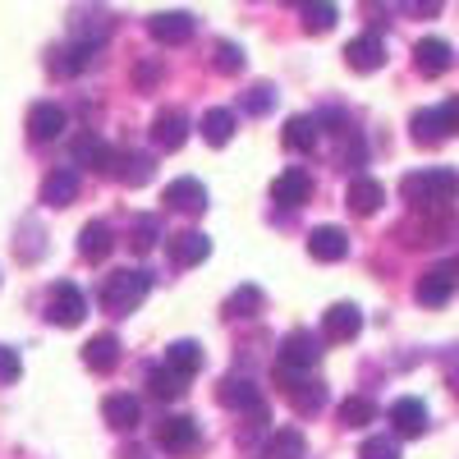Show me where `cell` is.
Segmentation results:
<instances>
[{
    "instance_id": "74e56055",
    "label": "cell",
    "mask_w": 459,
    "mask_h": 459,
    "mask_svg": "<svg viewBox=\"0 0 459 459\" xmlns=\"http://www.w3.org/2000/svg\"><path fill=\"white\" fill-rule=\"evenodd\" d=\"M212 65H216V74H239V69L248 65V56H244V47H235V42H221Z\"/></svg>"
},
{
    "instance_id": "5bb4252c",
    "label": "cell",
    "mask_w": 459,
    "mask_h": 459,
    "mask_svg": "<svg viewBox=\"0 0 459 459\" xmlns=\"http://www.w3.org/2000/svg\"><path fill=\"white\" fill-rule=\"evenodd\" d=\"M166 253H170L175 266H198V262L212 257V239L203 235V230H179V235L166 239Z\"/></svg>"
},
{
    "instance_id": "ac0fdd59",
    "label": "cell",
    "mask_w": 459,
    "mask_h": 459,
    "mask_svg": "<svg viewBox=\"0 0 459 459\" xmlns=\"http://www.w3.org/2000/svg\"><path fill=\"white\" fill-rule=\"evenodd\" d=\"M413 65H418V74H428V79H441V74L455 65V51H450V42H441V37H423V42L413 47Z\"/></svg>"
},
{
    "instance_id": "83f0119b",
    "label": "cell",
    "mask_w": 459,
    "mask_h": 459,
    "mask_svg": "<svg viewBox=\"0 0 459 459\" xmlns=\"http://www.w3.org/2000/svg\"><path fill=\"white\" fill-rule=\"evenodd\" d=\"M83 363H88L92 372H115V368H120V340H115L110 331L92 335V340L83 344Z\"/></svg>"
},
{
    "instance_id": "ab89813d",
    "label": "cell",
    "mask_w": 459,
    "mask_h": 459,
    "mask_svg": "<svg viewBox=\"0 0 459 459\" xmlns=\"http://www.w3.org/2000/svg\"><path fill=\"white\" fill-rule=\"evenodd\" d=\"M129 239H134L138 253H147L152 244L161 239V230H157V221H152V216H143V221H134V235H129Z\"/></svg>"
},
{
    "instance_id": "7402d4cb",
    "label": "cell",
    "mask_w": 459,
    "mask_h": 459,
    "mask_svg": "<svg viewBox=\"0 0 459 459\" xmlns=\"http://www.w3.org/2000/svg\"><path fill=\"white\" fill-rule=\"evenodd\" d=\"M97 42H79V47H60V51H51V74H60V79H74V74H83L92 60H97Z\"/></svg>"
},
{
    "instance_id": "e575fe53",
    "label": "cell",
    "mask_w": 459,
    "mask_h": 459,
    "mask_svg": "<svg viewBox=\"0 0 459 459\" xmlns=\"http://www.w3.org/2000/svg\"><path fill=\"white\" fill-rule=\"evenodd\" d=\"M340 423L344 428H368V423H377V404L368 400V395H350L340 404Z\"/></svg>"
},
{
    "instance_id": "f6af8a7d",
    "label": "cell",
    "mask_w": 459,
    "mask_h": 459,
    "mask_svg": "<svg viewBox=\"0 0 459 459\" xmlns=\"http://www.w3.org/2000/svg\"><path fill=\"white\" fill-rule=\"evenodd\" d=\"M129 459H143V455H129Z\"/></svg>"
},
{
    "instance_id": "e0dca14e",
    "label": "cell",
    "mask_w": 459,
    "mask_h": 459,
    "mask_svg": "<svg viewBox=\"0 0 459 459\" xmlns=\"http://www.w3.org/2000/svg\"><path fill=\"white\" fill-rule=\"evenodd\" d=\"M65 110L56 106V101H37L32 110H28V138L32 143H51V138H60L65 134Z\"/></svg>"
},
{
    "instance_id": "7c38bea8",
    "label": "cell",
    "mask_w": 459,
    "mask_h": 459,
    "mask_svg": "<svg viewBox=\"0 0 459 459\" xmlns=\"http://www.w3.org/2000/svg\"><path fill=\"white\" fill-rule=\"evenodd\" d=\"M170 212H184V216H198L207 212V184L194 179V175H184V179H170L166 184V198H161Z\"/></svg>"
},
{
    "instance_id": "9a60e30c",
    "label": "cell",
    "mask_w": 459,
    "mask_h": 459,
    "mask_svg": "<svg viewBox=\"0 0 459 459\" xmlns=\"http://www.w3.org/2000/svg\"><path fill=\"white\" fill-rule=\"evenodd\" d=\"M344 65H350V69H359V74H377L381 65H386V42H381L377 32H363V37H354V42L344 47Z\"/></svg>"
},
{
    "instance_id": "4316f807",
    "label": "cell",
    "mask_w": 459,
    "mask_h": 459,
    "mask_svg": "<svg viewBox=\"0 0 459 459\" xmlns=\"http://www.w3.org/2000/svg\"><path fill=\"white\" fill-rule=\"evenodd\" d=\"M79 170H51L47 179H42V203L47 207H69L74 198H79Z\"/></svg>"
},
{
    "instance_id": "d4e9b609",
    "label": "cell",
    "mask_w": 459,
    "mask_h": 459,
    "mask_svg": "<svg viewBox=\"0 0 459 459\" xmlns=\"http://www.w3.org/2000/svg\"><path fill=\"white\" fill-rule=\"evenodd\" d=\"M74 166H88V170H110V161H115V152H110V143L101 138V134H83V138H74Z\"/></svg>"
},
{
    "instance_id": "836d02e7",
    "label": "cell",
    "mask_w": 459,
    "mask_h": 459,
    "mask_svg": "<svg viewBox=\"0 0 459 459\" xmlns=\"http://www.w3.org/2000/svg\"><path fill=\"white\" fill-rule=\"evenodd\" d=\"M335 19H340V10L331 5V0H308V5H303V32H331L335 28Z\"/></svg>"
},
{
    "instance_id": "d6986e66",
    "label": "cell",
    "mask_w": 459,
    "mask_h": 459,
    "mask_svg": "<svg viewBox=\"0 0 459 459\" xmlns=\"http://www.w3.org/2000/svg\"><path fill=\"white\" fill-rule=\"evenodd\" d=\"M391 428H395V437H423L428 432V404L413 400V395L395 400L391 404Z\"/></svg>"
},
{
    "instance_id": "52a82bcc",
    "label": "cell",
    "mask_w": 459,
    "mask_h": 459,
    "mask_svg": "<svg viewBox=\"0 0 459 459\" xmlns=\"http://www.w3.org/2000/svg\"><path fill=\"white\" fill-rule=\"evenodd\" d=\"M281 368H299V372H308V368H317L322 363V340L313 335V331H290L285 340H281Z\"/></svg>"
},
{
    "instance_id": "d590c367",
    "label": "cell",
    "mask_w": 459,
    "mask_h": 459,
    "mask_svg": "<svg viewBox=\"0 0 459 459\" xmlns=\"http://www.w3.org/2000/svg\"><path fill=\"white\" fill-rule=\"evenodd\" d=\"M253 313H262V290L257 285H239L225 299V317H253Z\"/></svg>"
},
{
    "instance_id": "1f68e13d",
    "label": "cell",
    "mask_w": 459,
    "mask_h": 459,
    "mask_svg": "<svg viewBox=\"0 0 459 459\" xmlns=\"http://www.w3.org/2000/svg\"><path fill=\"white\" fill-rule=\"evenodd\" d=\"M303 455H308V441L299 428H276L266 437V459H303Z\"/></svg>"
},
{
    "instance_id": "44dd1931",
    "label": "cell",
    "mask_w": 459,
    "mask_h": 459,
    "mask_svg": "<svg viewBox=\"0 0 459 459\" xmlns=\"http://www.w3.org/2000/svg\"><path fill=\"white\" fill-rule=\"evenodd\" d=\"M409 129H413V143H418V147H437V143H446V138H450V125H446V115H441V106H428V110H413V120H409Z\"/></svg>"
},
{
    "instance_id": "cb8c5ba5",
    "label": "cell",
    "mask_w": 459,
    "mask_h": 459,
    "mask_svg": "<svg viewBox=\"0 0 459 459\" xmlns=\"http://www.w3.org/2000/svg\"><path fill=\"white\" fill-rule=\"evenodd\" d=\"M106 175H115L125 188H143V184L152 179V157H147V152H120V157L110 161Z\"/></svg>"
},
{
    "instance_id": "4dcf8cb0",
    "label": "cell",
    "mask_w": 459,
    "mask_h": 459,
    "mask_svg": "<svg viewBox=\"0 0 459 459\" xmlns=\"http://www.w3.org/2000/svg\"><path fill=\"white\" fill-rule=\"evenodd\" d=\"M235 129H239V120H235V110H225V106L203 115V143H212V147H225L235 138Z\"/></svg>"
},
{
    "instance_id": "5b68a950",
    "label": "cell",
    "mask_w": 459,
    "mask_h": 459,
    "mask_svg": "<svg viewBox=\"0 0 459 459\" xmlns=\"http://www.w3.org/2000/svg\"><path fill=\"white\" fill-rule=\"evenodd\" d=\"M216 400L225 409H235V413H253V418H266V404H262V391L253 386L248 377H221V386H216Z\"/></svg>"
},
{
    "instance_id": "f35d334b",
    "label": "cell",
    "mask_w": 459,
    "mask_h": 459,
    "mask_svg": "<svg viewBox=\"0 0 459 459\" xmlns=\"http://www.w3.org/2000/svg\"><path fill=\"white\" fill-rule=\"evenodd\" d=\"M359 459H400V441L395 437H368L359 446Z\"/></svg>"
},
{
    "instance_id": "277c9868",
    "label": "cell",
    "mask_w": 459,
    "mask_h": 459,
    "mask_svg": "<svg viewBox=\"0 0 459 459\" xmlns=\"http://www.w3.org/2000/svg\"><path fill=\"white\" fill-rule=\"evenodd\" d=\"M83 317H88L83 290L69 285V281H60V285L51 290V299H47V322H51V326H79Z\"/></svg>"
},
{
    "instance_id": "60d3db41",
    "label": "cell",
    "mask_w": 459,
    "mask_h": 459,
    "mask_svg": "<svg viewBox=\"0 0 459 459\" xmlns=\"http://www.w3.org/2000/svg\"><path fill=\"white\" fill-rule=\"evenodd\" d=\"M23 363H19V350H10V344H0V386H10V381H19Z\"/></svg>"
},
{
    "instance_id": "8d00e7d4",
    "label": "cell",
    "mask_w": 459,
    "mask_h": 459,
    "mask_svg": "<svg viewBox=\"0 0 459 459\" xmlns=\"http://www.w3.org/2000/svg\"><path fill=\"white\" fill-rule=\"evenodd\" d=\"M239 106H244V115H272L276 110V88L272 83H253Z\"/></svg>"
},
{
    "instance_id": "d6a6232c",
    "label": "cell",
    "mask_w": 459,
    "mask_h": 459,
    "mask_svg": "<svg viewBox=\"0 0 459 459\" xmlns=\"http://www.w3.org/2000/svg\"><path fill=\"white\" fill-rule=\"evenodd\" d=\"M166 363L179 368L184 377H194V372H203L207 354H203V344H198V340H175V344H166Z\"/></svg>"
},
{
    "instance_id": "7a4b0ae2",
    "label": "cell",
    "mask_w": 459,
    "mask_h": 459,
    "mask_svg": "<svg viewBox=\"0 0 459 459\" xmlns=\"http://www.w3.org/2000/svg\"><path fill=\"white\" fill-rule=\"evenodd\" d=\"M152 294V276L143 266H125V272H110L106 285H101V308L110 317H129L143 308V299Z\"/></svg>"
},
{
    "instance_id": "6da1fadb",
    "label": "cell",
    "mask_w": 459,
    "mask_h": 459,
    "mask_svg": "<svg viewBox=\"0 0 459 459\" xmlns=\"http://www.w3.org/2000/svg\"><path fill=\"white\" fill-rule=\"evenodd\" d=\"M400 198L409 207H446L459 198V170L450 166H428V170H413L400 179Z\"/></svg>"
},
{
    "instance_id": "8992f818",
    "label": "cell",
    "mask_w": 459,
    "mask_h": 459,
    "mask_svg": "<svg viewBox=\"0 0 459 459\" xmlns=\"http://www.w3.org/2000/svg\"><path fill=\"white\" fill-rule=\"evenodd\" d=\"M147 32L157 37L161 47H184V42H194L198 19L188 14V10H161V14H152V19H147Z\"/></svg>"
},
{
    "instance_id": "484cf974",
    "label": "cell",
    "mask_w": 459,
    "mask_h": 459,
    "mask_svg": "<svg viewBox=\"0 0 459 459\" xmlns=\"http://www.w3.org/2000/svg\"><path fill=\"white\" fill-rule=\"evenodd\" d=\"M110 248H115V230H110L106 221H88V225L79 230V257H88V262H106Z\"/></svg>"
},
{
    "instance_id": "3957f363",
    "label": "cell",
    "mask_w": 459,
    "mask_h": 459,
    "mask_svg": "<svg viewBox=\"0 0 459 459\" xmlns=\"http://www.w3.org/2000/svg\"><path fill=\"white\" fill-rule=\"evenodd\" d=\"M281 391H285V400H290V409H294L299 418H313V413L326 409V381L313 377V368H308V372L281 368Z\"/></svg>"
},
{
    "instance_id": "4fadbf2b",
    "label": "cell",
    "mask_w": 459,
    "mask_h": 459,
    "mask_svg": "<svg viewBox=\"0 0 459 459\" xmlns=\"http://www.w3.org/2000/svg\"><path fill=\"white\" fill-rule=\"evenodd\" d=\"M363 331V308L359 303H331V308L322 313V335L344 344V340H354Z\"/></svg>"
},
{
    "instance_id": "30bf717a",
    "label": "cell",
    "mask_w": 459,
    "mask_h": 459,
    "mask_svg": "<svg viewBox=\"0 0 459 459\" xmlns=\"http://www.w3.org/2000/svg\"><path fill=\"white\" fill-rule=\"evenodd\" d=\"M313 198V175L303 170V166H290V170H281L276 179H272V203H281V207H303Z\"/></svg>"
},
{
    "instance_id": "2e32d148",
    "label": "cell",
    "mask_w": 459,
    "mask_h": 459,
    "mask_svg": "<svg viewBox=\"0 0 459 459\" xmlns=\"http://www.w3.org/2000/svg\"><path fill=\"white\" fill-rule=\"evenodd\" d=\"M308 257L313 262H344L350 257V235L340 225H317L308 235Z\"/></svg>"
},
{
    "instance_id": "603a6c76",
    "label": "cell",
    "mask_w": 459,
    "mask_h": 459,
    "mask_svg": "<svg viewBox=\"0 0 459 459\" xmlns=\"http://www.w3.org/2000/svg\"><path fill=\"white\" fill-rule=\"evenodd\" d=\"M101 418H106L115 432H134L143 423V404L134 395H106L101 400Z\"/></svg>"
},
{
    "instance_id": "b9f144b4",
    "label": "cell",
    "mask_w": 459,
    "mask_h": 459,
    "mask_svg": "<svg viewBox=\"0 0 459 459\" xmlns=\"http://www.w3.org/2000/svg\"><path fill=\"white\" fill-rule=\"evenodd\" d=\"M441 5H446V0H400V10H404L409 19H437Z\"/></svg>"
},
{
    "instance_id": "ee69618b",
    "label": "cell",
    "mask_w": 459,
    "mask_h": 459,
    "mask_svg": "<svg viewBox=\"0 0 459 459\" xmlns=\"http://www.w3.org/2000/svg\"><path fill=\"white\" fill-rule=\"evenodd\" d=\"M281 5H299V10H303V5H308V0H281Z\"/></svg>"
},
{
    "instance_id": "f546056e",
    "label": "cell",
    "mask_w": 459,
    "mask_h": 459,
    "mask_svg": "<svg viewBox=\"0 0 459 459\" xmlns=\"http://www.w3.org/2000/svg\"><path fill=\"white\" fill-rule=\"evenodd\" d=\"M184 386H188V377H184L179 368H170V363H161V368L147 372V391L157 395V400H179Z\"/></svg>"
},
{
    "instance_id": "7bdbcfd3",
    "label": "cell",
    "mask_w": 459,
    "mask_h": 459,
    "mask_svg": "<svg viewBox=\"0 0 459 459\" xmlns=\"http://www.w3.org/2000/svg\"><path fill=\"white\" fill-rule=\"evenodd\" d=\"M441 115H446V125H450V138H455V134H459V97L441 101Z\"/></svg>"
},
{
    "instance_id": "ffe728a7",
    "label": "cell",
    "mask_w": 459,
    "mask_h": 459,
    "mask_svg": "<svg viewBox=\"0 0 459 459\" xmlns=\"http://www.w3.org/2000/svg\"><path fill=\"white\" fill-rule=\"evenodd\" d=\"M152 143H157L161 152H179L188 143L184 110H157V120H152Z\"/></svg>"
},
{
    "instance_id": "8fae6325",
    "label": "cell",
    "mask_w": 459,
    "mask_h": 459,
    "mask_svg": "<svg viewBox=\"0 0 459 459\" xmlns=\"http://www.w3.org/2000/svg\"><path fill=\"white\" fill-rule=\"evenodd\" d=\"M157 446L170 450V455H188V450H198V423L194 418H184V413H170L157 423Z\"/></svg>"
},
{
    "instance_id": "f1b7e54d",
    "label": "cell",
    "mask_w": 459,
    "mask_h": 459,
    "mask_svg": "<svg viewBox=\"0 0 459 459\" xmlns=\"http://www.w3.org/2000/svg\"><path fill=\"white\" fill-rule=\"evenodd\" d=\"M285 147L290 152H313L317 138H322V120L317 115H294V120H285Z\"/></svg>"
},
{
    "instance_id": "ba28073f",
    "label": "cell",
    "mask_w": 459,
    "mask_h": 459,
    "mask_svg": "<svg viewBox=\"0 0 459 459\" xmlns=\"http://www.w3.org/2000/svg\"><path fill=\"white\" fill-rule=\"evenodd\" d=\"M455 285H459V262H455V266H432V272L418 281L413 299L423 303V308H446L450 294H455Z\"/></svg>"
},
{
    "instance_id": "9c48e42d",
    "label": "cell",
    "mask_w": 459,
    "mask_h": 459,
    "mask_svg": "<svg viewBox=\"0 0 459 459\" xmlns=\"http://www.w3.org/2000/svg\"><path fill=\"white\" fill-rule=\"evenodd\" d=\"M381 203H386V184L372 175H350V184H344V207L354 216H372V212H381Z\"/></svg>"
}]
</instances>
